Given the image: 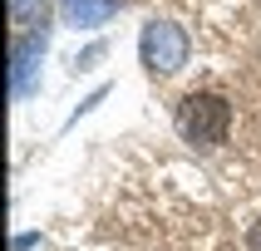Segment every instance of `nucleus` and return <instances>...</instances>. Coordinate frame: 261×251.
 <instances>
[{
  "label": "nucleus",
  "instance_id": "nucleus-1",
  "mask_svg": "<svg viewBox=\"0 0 261 251\" xmlns=\"http://www.w3.org/2000/svg\"><path fill=\"white\" fill-rule=\"evenodd\" d=\"M177 128H182V138L192 148H217L227 138V128H232V103L222 94H212V89H197L177 108Z\"/></svg>",
  "mask_w": 261,
  "mask_h": 251
},
{
  "label": "nucleus",
  "instance_id": "nucleus-2",
  "mask_svg": "<svg viewBox=\"0 0 261 251\" xmlns=\"http://www.w3.org/2000/svg\"><path fill=\"white\" fill-rule=\"evenodd\" d=\"M138 54L153 74H177L188 64L192 44H188V30L173 25V20H148L143 25V40H138Z\"/></svg>",
  "mask_w": 261,
  "mask_h": 251
},
{
  "label": "nucleus",
  "instance_id": "nucleus-3",
  "mask_svg": "<svg viewBox=\"0 0 261 251\" xmlns=\"http://www.w3.org/2000/svg\"><path fill=\"white\" fill-rule=\"evenodd\" d=\"M123 10V0H59V20L74 30H99Z\"/></svg>",
  "mask_w": 261,
  "mask_h": 251
},
{
  "label": "nucleus",
  "instance_id": "nucleus-4",
  "mask_svg": "<svg viewBox=\"0 0 261 251\" xmlns=\"http://www.w3.org/2000/svg\"><path fill=\"white\" fill-rule=\"evenodd\" d=\"M44 54V35H20L15 40V49H10V79H15V94H25V84H30V69H35V59Z\"/></svg>",
  "mask_w": 261,
  "mask_h": 251
},
{
  "label": "nucleus",
  "instance_id": "nucleus-5",
  "mask_svg": "<svg viewBox=\"0 0 261 251\" xmlns=\"http://www.w3.org/2000/svg\"><path fill=\"white\" fill-rule=\"evenodd\" d=\"M35 5H40V0H10V20H15V25H25L30 15H35Z\"/></svg>",
  "mask_w": 261,
  "mask_h": 251
},
{
  "label": "nucleus",
  "instance_id": "nucleus-6",
  "mask_svg": "<svg viewBox=\"0 0 261 251\" xmlns=\"http://www.w3.org/2000/svg\"><path fill=\"white\" fill-rule=\"evenodd\" d=\"M103 59V44H94V49H84V54L74 59V64H79V69H94V64H99Z\"/></svg>",
  "mask_w": 261,
  "mask_h": 251
},
{
  "label": "nucleus",
  "instance_id": "nucleus-7",
  "mask_svg": "<svg viewBox=\"0 0 261 251\" xmlns=\"http://www.w3.org/2000/svg\"><path fill=\"white\" fill-rule=\"evenodd\" d=\"M247 246H251V251H261V221H251V232H247Z\"/></svg>",
  "mask_w": 261,
  "mask_h": 251
}]
</instances>
